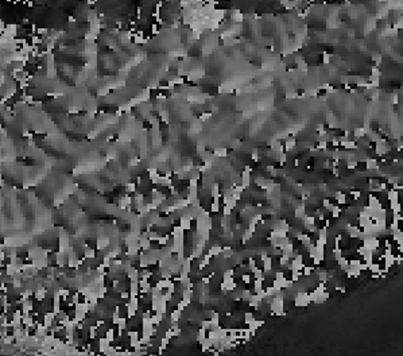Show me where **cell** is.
Returning <instances> with one entry per match:
<instances>
[{"label": "cell", "instance_id": "obj_9", "mask_svg": "<svg viewBox=\"0 0 403 356\" xmlns=\"http://www.w3.org/2000/svg\"><path fill=\"white\" fill-rule=\"evenodd\" d=\"M243 232H244V233H243V241L245 243V241H248L251 237H252V235H254V233H252L250 229H245V231H243Z\"/></svg>", "mask_w": 403, "mask_h": 356}, {"label": "cell", "instance_id": "obj_7", "mask_svg": "<svg viewBox=\"0 0 403 356\" xmlns=\"http://www.w3.org/2000/svg\"><path fill=\"white\" fill-rule=\"evenodd\" d=\"M254 320H255L254 313H251V312H245V314H244V323H245V325H250Z\"/></svg>", "mask_w": 403, "mask_h": 356}, {"label": "cell", "instance_id": "obj_2", "mask_svg": "<svg viewBox=\"0 0 403 356\" xmlns=\"http://www.w3.org/2000/svg\"><path fill=\"white\" fill-rule=\"evenodd\" d=\"M336 202H337V205H344L345 202H347V197H345L344 193H341V192L336 193Z\"/></svg>", "mask_w": 403, "mask_h": 356}, {"label": "cell", "instance_id": "obj_10", "mask_svg": "<svg viewBox=\"0 0 403 356\" xmlns=\"http://www.w3.org/2000/svg\"><path fill=\"white\" fill-rule=\"evenodd\" d=\"M125 188H127V189H125L127 192L132 193V192H135V190H136V183H134V182H130V183H127V186H125Z\"/></svg>", "mask_w": 403, "mask_h": 356}, {"label": "cell", "instance_id": "obj_1", "mask_svg": "<svg viewBox=\"0 0 403 356\" xmlns=\"http://www.w3.org/2000/svg\"><path fill=\"white\" fill-rule=\"evenodd\" d=\"M251 173H247V171H243V174H241V185L244 186V188H250L251 185Z\"/></svg>", "mask_w": 403, "mask_h": 356}, {"label": "cell", "instance_id": "obj_5", "mask_svg": "<svg viewBox=\"0 0 403 356\" xmlns=\"http://www.w3.org/2000/svg\"><path fill=\"white\" fill-rule=\"evenodd\" d=\"M330 212H332V217H333V219H337V217H340V215H341V209H340V205H333V208L330 209Z\"/></svg>", "mask_w": 403, "mask_h": 356}, {"label": "cell", "instance_id": "obj_4", "mask_svg": "<svg viewBox=\"0 0 403 356\" xmlns=\"http://www.w3.org/2000/svg\"><path fill=\"white\" fill-rule=\"evenodd\" d=\"M387 200L388 201L398 200V192L395 190V189H390V190H387Z\"/></svg>", "mask_w": 403, "mask_h": 356}, {"label": "cell", "instance_id": "obj_11", "mask_svg": "<svg viewBox=\"0 0 403 356\" xmlns=\"http://www.w3.org/2000/svg\"><path fill=\"white\" fill-rule=\"evenodd\" d=\"M223 213H224V216H231L232 209H231L229 207H226V205H224V207H223Z\"/></svg>", "mask_w": 403, "mask_h": 356}, {"label": "cell", "instance_id": "obj_8", "mask_svg": "<svg viewBox=\"0 0 403 356\" xmlns=\"http://www.w3.org/2000/svg\"><path fill=\"white\" fill-rule=\"evenodd\" d=\"M367 169H376V159L375 158H367L365 159Z\"/></svg>", "mask_w": 403, "mask_h": 356}, {"label": "cell", "instance_id": "obj_6", "mask_svg": "<svg viewBox=\"0 0 403 356\" xmlns=\"http://www.w3.org/2000/svg\"><path fill=\"white\" fill-rule=\"evenodd\" d=\"M295 143L297 142L294 139H287L286 143H284V150H286V151H291V150L295 147Z\"/></svg>", "mask_w": 403, "mask_h": 356}, {"label": "cell", "instance_id": "obj_12", "mask_svg": "<svg viewBox=\"0 0 403 356\" xmlns=\"http://www.w3.org/2000/svg\"><path fill=\"white\" fill-rule=\"evenodd\" d=\"M351 194L353 196L355 200H359V198L361 197V193L359 192V190H355V189H353V190H351Z\"/></svg>", "mask_w": 403, "mask_h": 356}, {"label": "cell", "instance_id": "obj_13", "mask_svg": "<svg viewBox=\"0 0 403 356\" xmlns=\"http://www.w3.org/2000/svg\"><path fill=\"white\" fill-rule=\"evenodd\" d=\"M357 165H359L357 161H349L348 162V169H356L357 167Z\"/></svg>", "mask_w": 403, "mask_h": 356}, {"label": "cell", "instance_id": "obj_3", "mask_svg": "<svg viewBox=\"0 0 403 356\" xmlns=\"http://www.w3.org/2000/svg\"><path fill=\"white\" fill-rule=\"evenodd\" d=\"M337 260H339V265H340V267L342 268V271H347V270H348V268H349V262H348V260H347V259L344 258V256H341V258H339V259H337Z\"/></svg>", "mask_w": 403, "mask_h": 356}, {"label": "cell", "instance_id": "obj_14", "mask_svg": "<svg viewBox=\"0 0 403 356\" xmlns=\"http://www.w3.org/2000/svg\"><path fill=\"white\" fill-rule=\"evenodd\" d=\"M329 58H330V55L325 53V54H324V62H325V64H328V62H329Z\"/></svg>", "mask_w": 403, "mask_h": 356}]
</instances>
